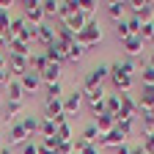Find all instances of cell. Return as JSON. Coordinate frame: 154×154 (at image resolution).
I'll list each match as a JSON object with an SVG mask.
<instances>
[{"mask_svg":"<svg viewBox=\"0 0 154 154\" xmlns=\"http://www.w3.org/2000/svg\"><path fill=\"white\" fill-rule=\"evenodd\" d=\"M102 25L99 22H96V19H88V25L80 30V33H77V44H80L83 50H88V47H96V44H99L102 42Z\"/></svg>","mask_w":154,"mask_h":154,"instance_id":"cell-1","label":"cell"},{"mask_svg":"<svg viewBox=\"0 0 154 154\" xmlns=\"http://www.w3.org/2000/svg\"><path fill=\"white\" fill-rule=\"evenodd\" d=\"M19 6H22V11H25V22L28 25L38 28V25L47 22V17L42 11V0H25V3H19Z\"/></svg>","mask_w":154,"mask_h":154,"instance_id":"cell-2","label":"cell"},{"mask_svg":"<svg viewBox=\"0 0 154 154\" xmlns=\"http://www.w3.org/2000/svg\"><path fill=\"white\" fill-rule=\"evenodd\" d=\"M110 77V66L107 63H99V66H94L88 74H85V80H83V91H91V88H99L102 80H107Z\"/></svg>","mask_w":154,"mask_h":154,"instance_id":"cell-3","label":"cell"},{"mask_svg":"<svg viewBox=\"0 0 154 154\" xmlns=\"http://www.w3.org/2000/svg\"><path fill=\"white\" fill-rule=\"evenodd\" d=\"M66 52H69V47H66L63 42H58V38H55L50 47H44V55H47V61H50V63H61V66H63V63L69 61Z\"/></svg>","mask_w":154,"mask_h":154,"instance_id":"cell-4","label":"cell"},{"mask_svg":"<svg viewBox=\"0 0 154 154\" xmlns=\"http://www.w3.org/2000/svg\"><path fill=\"white\" fill-rule=\"evenodd\" d=\"M6 69H8V74H11V77H22V74L30 69V58H22V55H8Z\"/></svg>","mask_w":154,"mask_h":154,"instance_id":"cell-5","label":"cell"},{"mask_svg":"<svg viewBox=\"0 0 154 154\" xmlns=\"http://www.w3.org/2000/svg\"><path fill=\"white\" fill-rule=\"evenodd\" d=\"M83 105V88L80 91H72V94H63V113L66 116H74Z\"/></svg>","mask_w":154,"mask_h":154,"instance_id":"cell-6","label":"cell"},{"mask_svg":"<svg viewBox=\"0 0 154 154\" xmlns=\"http://www.w3.org/2000/svg\"><path fill=\"white\" fill-rule=\"evenodd\" d=\"M135 116H138V102H135L129 94H121V113H119V119L132 121ZM119 119H116V121H119Z\"/></svg>","mask_w":154,"mask_h":154,"instance_id":"cell-7","label":"cell"},{"mask_svg":"<svg viewBox=\"0 0 154 154\" xmlns=\"http://www.w3.org/2000/svg\"><path fill=\"white\" fill-rule=\"evenodd\" d=\"M110 80H113V85H116L119 94H129L132 91V77H124L121 72H116L113 66H110Z\"/></svg>","mask_w":154,"mask_h":154,"instance_id":"cell-8","label":"cell"},{"mask_svg":"<svg viewBox=\"0 0 154 154\" xmlns=\"http://www.w3.org/2000/svg\"><path fill=\"white\" fill-rule=\"evenodd\" d=\"M8 127H11V129H8L11 146H25V143H28V138H30V135L25 132V127L19 124V121H17V124H8Z\"/></svg>","mask_w":154,"mask_h":154,"instance_id":"cell-9","label":"cell"},{"mask_svg":"<svg viewBox=\"0 0 154 154\" xmlns=\"http://www.w3.org/2000/svg\"><path fill=\"white\" fill-rule=\"evenodd\" d=\"M124 52H127V58H132V61H135V58H138L140 52H143V42H140V36H129V38H124Z\"/></svg>","mask_w":154,"mask_h":154,"instance_id":"cell-10","label":"cell"},{"mask_svg":"<svg viewBox=\"0 0 154 154\" xmlns=\"http://www.w3.org/2000/svg\"><path fill=\"white\" fill-rule=\"evenodd\" d=\"M61 72H63V66H61V63H47V69L42 72V83H47V85L61 83Z\"/></svg>","mask_w":154,"mask_h":154,"instance_id":"cell-11","label":"cell"},{"mask_svg":"<svg viewBox=\"0 0 154 154\" xmlns=\"http://www.w3.org/2000/svg\"><path fill=\"white\" fill-rule=\"evenodd\" d=\"M121 143H127V138H124L119 129H110L107 135H102V138H99V143H96V146H110V149H119Z\"/></svg>","mask_w":154,"mask_h":154,"instance_id":"cell-12","label":"cell"},{"mask_svg":"<svg viewBox=\"0 0 154 154\" xmlns=\"http://www.w3.org/2000/svg\"><path fill=\"white\" fill-rule=\"evenodd\" d=\"M19 83H22V88H25V94H30V91H36L38 85H42V74H36L33 69H28L22 77H19Z\"/></svg>","mask_w":154,"mask_h":154,"instance_id":"cell-13","label":"cell"},{"mask_svg":"<svg viewBox=\"0 0 154 154\" xmlns=\"http://www.w3.org/2000/svg\"><path fill=\"white\" fill-rule=\"evenodd\" d=\"M105 113H110L113 119H119V113H121V94H107L105 96Z\"/></svg>","mask_w":154,"mask_h":154,"instance_id":"cell-14","label":"cell"},{"mask_svg":"<svg viewBox=\"0 0 154 154\" xmlns=\"http://www.w3.org/2000/svg\"><path fill=\"white\" fill-rule=\"evenodd\" d=\"M63 25H66L69 30H74V33H80V30L88 25V17H85L83 11H77V14H72L69 19H63Z\"/></svg>","mask_w":154,"mask_h":154,"instance_id":"cell-15","label":"cell"},{"mask_svg":"<svg viewBox=\"0 0 154 154\" xmlns=\"http://www.w3.org/2000/svg\"><path fill=\"white\" fill-rule=\"evenodd\" d=\"M77 11H80L77 0H61V3H58V17H61V22H63V19H69L72 14H77Z\"/></svg>","mask_w":154,"mask_h":154,"instance_id":"cell-16","label":"cell"},{"mask_svg":"<svg viewBox=\"0 0 154 154\" xmlns=\"http://www.w3.org/2000/svg\"><path fill=\"white\" fill-rule=\"evenodd\" d=\"M55 25H50V22H44V25H38V42H42L44 47H50L52 42H55Z\"/></svg>","mask_w":154,"mask_h":154,"instance_id":"cell-17","label":"cell"},{"mask_svg":"<svg viewBox=\"0 0 154 154\" xmlns=\"http://www.w3.org/2000/svg\"><path fill=\"white\" fill-rule=\"evenodd\" d=\"M96 129H99V135H107L110 129H116V119H113V116L110 113H102V116H96Z\"/></svg>","mask_w":154,"mask_h":154,"instance_id":"cell-18","label":"cell"},{"mask_svg":"<svg viewBox=\"0 0 154 154\" xmlns=\"http://www.w3.org/2000/svg\"><path fill=\"white\" fill-rule=\"evenodd\" d=\"M6 50H8V55H22V58H30V55H33V52H30V44L19 42V38H14L11 44H6Z\"/></svg>","mask_w":154,"mask_h":154,"instance_id":"cell-19","label":"cell"},{"mask_svg":"<svg viewBox=\"0 0 154 154\" xmlns=\"http://www.w3.org/2000/svg\"><path fill=\"white\" fill-rule=\"evenodd\" d=\"M127 14V3H121V0H113V3H107V17L116 19V22H121Z\"/></svg>","mask_w":154,"mask_h":154,"instance_id":"cell-20","label":"cell"},{"mask_svg":"<svg viewBox=\"0 0 154 154\" xmlns=\"http://www.w3.org/2000/svg\"><path fill=\"white\" fill-rule=\"evenodd\" d=\"M55 36H58V42H63L66 47H72V44L77 42V33H74V30H69V28H66L63 22L55 28Z\"/></svg>","mask_w":154,"mask_h":154,"instance_id":"cell-21","label":"cell"},{"mask_svg":"<svg viewBox=\"0 0 154 154\" xmlns=\"http://www.w3.org/2000/svg\"><path fill=\"white\" fill-rule=\"evenodd\" d=\"M61 116H66V113H63V99H50V102H47V116H44V119L55 121V119H61Z\"/></svg>","mask_w":154,"mask_h":154,"instance_id":"cell-22","label":"cell"},{"mask_svg":"<svg viewBox=\"0 0 154 154\" xmlns=\"http://www.w3.org/2000/svg\"><path fill=\"white\" fill-rule=\"evenodd\" d=\"M8 102H22V96H25V88L19 80H8Z\"/></svg>","mask_w":154,"mask_h":154,"instance_id":"cell-23","label":"cell"},{"mask_svg":"<svg viewBox=\"0 0 154 154\" xmlns=\"http://www.w3.org/2000/svg\"><path fill=\"white\" fill-rule=\"evenodd\" d=\"M47 63H50V61H47L44 50H42V52H33V55H30V69H33L36 74H42V72L47 69Z\"/></svg>","mask_w":154,"mask_h":154,"instance_id":"cell-24","label":"cell"},{"mask_svg":"<svg viewBox=\"0 0 154 154\" xmlns=\"http://www.w3.org/2000/svg\"><path fill=\"white\" fill-rule=\"evenodd\" d=\"M25 28H28L25 17H11V25H8V36H11V38H19Z\"/></svg>","mask_w":154,"mask_h":154,"instance_id":"cell-25","label":"cell"},{"mask_svg":"<svg viewBox=\"0 0 154 154\" xmlns=\"http://www.w3.org/2000/svg\"><path fill=\"white\" fill-rule=\"evenodd\" d=\"M8 6L11 3H0V38L8 33V25H11V14H8Z\"/></svg>","mask_w":154,"mask_h":154,"instance_id":"cell-26","label":"cell"},{"mask_svg":"<svg viewBox=\"0 0 154 154\" xmlns=\"http://www.w3.org/2000/svg\"><path fill=\"white\" fill-rule=\"evenodd\" d=\"M113 69H116V72H121L124 77H132L135 72H138V66H135V61H132V58H124V61L113 63Z\"/></svg>","mask_w":154,"mask_h":154,"instance_id":"cell-27","label":"cell"},{"mask_svg":"<svg viewBox=\"0 0 154 154\" xmlns=\"http://www.w3.org/2000/svg\"><path fill=\"white\" fill-rule=\"evenodd\" d=\"M38 132L44 135V140H50V138H58V127H55V121H50V119H44L42 124H38Z\"/></svg>","mask_w":154,"mask_h":154,"instance_id":"cell-28","label":"cell"},{"mask_svg":"<svg viewBox=\"0 0 154 154\" xmlns=\"http://www.w3.org/2000/svg\"><path fill=\"white\" fill-rule=\"evenodd\" d=\"M83 138L91 143V146H96V143H99V138H102V135H99V129H96V124H88L85 129H83Z\"/></svg>","mask_w":154,"mask_h":154,"instance_id":"cell-29","label":"cell"},{"mask_svg":"<svg viewBox=\"0 0 154 154\" xmlns=\"http://www.w3.org/2000/svg\"><path fill=\"white\" fill-rule=\"evenodd\" d=\"M77 6H80V11H83L88 19H94V14H96V6H99V3H96V0H77Z\"/></svg>","mask_w":154,"mask_h":154,"instance_id":"cell-30","label":"cell"},{"mask_svg":"<svg viewBox=\"0 0 154 154\" xmlns=\"http://www.w3.org/2000/svg\"><path fill=\"white\" fill-rule=\"evenodd\" d=\"M19 124L25 127L28 135H33V132H38V124H42V121H38L36 116H22V121H19Z\"/></svg>","mask_w":154,"mask_h":154,"instance_id":"cell-31","label":"cell"},{"mask_svg":"<svg viewBox=\"0 0 154 154\" xmlns=\"http://www.w3.org/2000/svg\"><path fill=\"white\" fill-rule=\"evenodd\" d=\"M138 36H140V42H143V44H146V42H154V22H146V25L140 28Z\"/></svg>","mask_w":154,"mask_h":154,"instance_id":"cell-32","label":"cell"},{"mask_svg":"<svg viewBox=\"0 0 154 154\" xmlns=\"http://www.w3.org/2000/svg\"><path fill=\"white\" fill-rule=\"evenodd\" d=\"M50 99H63V85L55 83V85H47V102Z\"/></svg>","mask_w":154,"mask_h":154,"instance_id":"cell-33","label":"cell"},{"mask_svg":"<svg viewBox=\"0 0 154 154\" xmlns=\"http://www.w3.org/2000/svg\"><path fill=\"white\" fill-rule=\"evenodd\" d=\"M83 52H85V50H83L80 44H77V42H74V44L69 47V52H66V58H69V61H72V63H77V61H80V58H83Z\"/></svg>","mask_w":154,"mask_h":154,"instance_id":"cell-34","label":"cell"},{"mask_svg":"<svg viewBox=\"0 0 154 154\" xmlns=\"http://www.w3.org/2000/svg\"><path fill=\"white\" fill-rule=\"evenodd\" d=\"M42 11L44 17H58V3L55 0H42Z\"/></svg>","mask_w":154,"mask_h":154,"instance_id":"cell-35","label":"cell"},{"mask_svg":"<svg viewBox=\"0 0 154 154\" xmlns=\"http://www.w3.org/2000/svg\"><path fill=\"white\" fill-rule=\"evenodd\" d=\"M17 113H22V102H8V107H6V121L11 124V116H17Z\"/></svg>","mask_w":154,"mask_h":154,"instance_id":"cell-36","label":"cell"},{"mask_svg":"<svg viewBox=\"0 0 154 154\" xmlns=\"http://www.w3.org/2000/svg\"><path fill=\"white\" fill-rule=\"evenodd\" d=\"M116 129H119L124 138H129V132H132V121H127V119H119L116 121Z\"/></svg>","mask_w":154,"mask_h":154,"instance_id":"cell-37","label":"cell"},{"mask_svg":"<svg viewBox=\"0 0 154 154\" xmlns=\"http://www.w3.org/2000/svg\"><path fill=\"white\" fill-rule=\"evenodd\" d=\"M127 28H129V33H132V36H138V33H140V28H143V22H140L138 17H129V19H127Z\"/></svg>","mask_w":154,"mask_h":154,"instance_id":"cell-38","label":"cell"},{"mask_svg":"<svg viewBox=\"0 0 154 154\" xmlns=\"http://www.w3.org/2000/svg\"><path fill=\"white\" fill-rule=\"evenodd\" d=\"M116 33H119V38H121V42L132 36V33H129V28H127V19H121V22H116Z\"/></svg>","mask_w":154,"mask_h":154,"instance_id":"cell-39","label":"cell"},{"mask_svg":"<svg viewBox=\"0 0 154 154\" xmlns=\"http://www.w3.org/2000/svg\"><path fill=\"white\" fill-rule=\"evenodd\" d=\"M72 146H74V154H80V151H85L91 143H88V140L83 138V135H80V138H72Z\"/></svg>","mask_w":154,"mask_h":154,"instance_id":"cell-40","label":"cell"},{"mask_svg":"<svg viewBox=\"0 0 154 154\" xmlns=\"http://www.w3.org/2000/svg\"><path fill=\"white\" fill-rule=\"evenodd\" d=\"M143 85H154V69L151 66H143Z\"/></svg>","mask_w":154,"mask_h":154,"instance_id":"cell-41","label":"cell"},{"mask_svg":"<svg viewBox=\"0 0 154 154\" xmlns=\"http://www.w3.org/2000/svg\"><path fill=\"white\" fill-rule=\"evenodd\" d=\"M143 154H154V138H143Z\"/></svg>","mask_w":154,"mask_h":154,"instance_id":"cell-42","label":"cell"},{"mask_svg":"<svg viewBox=\"0 0 154 154\" xmlns=\"http://www.w3.org/2000/svg\"><path fill=\"white\" fill-rule=\"evenodd\" d=\"M22 154H38V143H30V140H28V143L22 146Z\"/></svg>","mask_w":154,"mask_h":154,"instance_id":"cell-43","label":"cell"},{"mask_svg":"<svg viewBox=\"0 0 154 154\" xmlns=\"http://www.w3.org/2000/svg\"><path fill=\"white\" fill-rule=\"evenodd\" d=\"M8 80H11L8 69H0V88H3V85H8Z\"/></svg>","mask_w":154,"mask_h":154,"instance_id":"cell-44","label":"cell"},{"mask_svg":"<svg viewBox=\"0 0 154 154\" xmlns=\"http://www.w3.org/2000/svg\"><path fill=\"white\" fill-rule=\"evenodd\" d=\"M38 154H55V149H50V146L42 140V143H38Z\"/></svg>","mask_w":154,"mask_h":154,"instance_id":"cell-45","label":"cell"},{"mask_svg":"<svg viewBox=\"0 0 154 154\" xmlns=\"http://www.w3.org/2000/svg\"><path fill=\"white\" fill-rule=\"evenodd\" d=\"M129 151H132V146H129V143H121L119 149H116V154H129Z\"/></svg>","mask_w":154,"mask_h":154,"instance_id":"cell-46","label":"cell"},{"mask_svg":"<svg viewBox=\"0 0 154 154\" xmlns=\"http://www.w3.org/2000/svg\"><path fill=\"white\" fill-rule=\"evenodd\" d=\"M80 154H99V146H88V149L80 151Z\"/></svg>","mask_w":154,"mask_h":154,"instance_id":"cell-47","label":"cell"},{"mask_svg":"<svg viewBox=\"0 0 154 154\" xmlns=\"http://www.w3.org/2000/svg\"><path fill=\"white\" fill-rule=\"evenodd\" d=\"M6 63H8V58H3V55H0V69H6Z\"/></svg>","mask_w":154,"mask_h":154,"instance_id":"cell-48","label":"cell"},{"mask_svg":"<svg viewBox=\"0 0 154 154\" xmlns=\"http://www.w3.org/2000/svg\"><path fill=\"white\" fill-rule=\"evenodd\" d=\"M129 154H143V149H140V146H135V149H132Z\"/></svg>","mask_w":154,"mask_h":154,"instance_id":"cell-49","label":"cell"},{"mask_svg":"<svg viewBox=\"0 0 154 154\" xmlns=\"http://www.w3.org/2000/svg\"><path fill=\"white\" fill-rule=\"evenodd\" d=\"M0 154H11V149H8V146H6V149H0Z\"/></svg>","mask_w":154,"mask_h":154,"instance_id":"cell-50","label":"cell"},{"mask_svg":"<svg viewBox=\"0 0 154 154\" xmlns=\"http://www.w3.org/2000/svg\"><path fill=\"white\" fill-rule=\"evenodd\" d=\"M3 47H6V44H3V38H0V50H3Z\"/></svg>","mask_w":154,"mask_h":154,"instance_id":"cell-51","label":"cell"},{"mask_svg":"<svg viewBox=\"0 0 154 154\" xmlns=\"http://www.w3.org/2000/svg\"><path fill=\"white\" fill-rule=\"evenodd\" d=\"M0 102H3V91H0Z\"/></svg>","mask_w":154,"mask_h":154,"instance_id":"cell-52","label":"cell"}]
</instances>
